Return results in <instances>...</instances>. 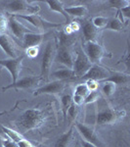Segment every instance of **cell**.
<instances>
[{"label":"cell","mask_w":130,"mask_h":147,"mask_svg":"<svg viewBox=\"0 0 130 147\" xmlns=\"http://www.w3.org/2000/svg\"><path fill=\"white\" fill-rule=\"evenodd\" d=\"M46 114L43 110L37 108H30L23 112L19 118V127L25 131L38 129L45 123Z\"/></svg>","instance_id":"6da1fadb"},{"label":"cell","mask_w":130,"mask_h":147,"mask_svg":"<svg viewBox=\"0 0 130 147\" xmlns=\"http://www.w3.org/2000/svg\"><path fill=\"white\" fill-rule=\"evenodd\" d=\"M56 53L57 43L55 42V40H49L46 43L41 61V78H43L45 80H48L49 75H50L52 65L55 61Z\"/></svg>","instance_id":"7a4b0ae2"},{"label":"cell","mask_w":130,"mask_h":147,"mask_svg":"<svg viewBox=\"0 0 130 147\" xmlns=\"http://www.w3.org/2000/svg\"><path fill=\"white\" fill-rule=\"evenodd\" d=\"M4 8L13 15H21L22 13H25V15L36 14L39 11V6L34 5L31 2L25 0H14V1L4 2Z\"/></svg>","instance_id":"3957f363"},{"label":"cell","mask_w":130,"mask_h":147,"mask_svg":"<svg viewBox=\"0 0 130 147\" xmlns=\"http://www.w3.org/2000/svg\"><path fill=\"white\" fill-rule=\"evenodd\" d=\"M105 105V104H104ZM100 110L96 116V121L98 125H111L115 123L117 120L125 117L126 112L122 110H115L110 106L100 105Z\"/></svg>","instance_id":"277c9868"},{"label":"cell","mask_w":130,"mask_h":147,"mask_svg":"<svg viewBox=\"0 0 130 147\" xmlns=\"http://www.w3.org/2000/svg\"><path fill=\"white\" fill-rule=\"evenodd\" d=\"M13 16L16 18H20V19H23V20L27 21V22L31 24L34 27L38 28V30H49V28H60L61 26H62V24L49 22V21L43 19L41 16L37 15V14H31V15L21 14V15H13Z\"/></svg>","instance_id":"5b68a950"},{"label":"cell","mask_w":130,"mask_h":147,"mask_svg":"<svg viewBox=\"0 0 130 147\" xmlns=\"http://www.w3.org/2000/svg\"><path fill=\"white\" fill-rule=\"evenodd\" d=\"M91 66L92 64L90 63L89 59L87 58L83 49L77 50L76 56L74 57V66H72V71L74 73V77L76 79H81L85 74L88 72V70L91 68Z\"/></svg>","instance_id":"8992f818"},{"label":"cell","mask_w":130,"mask_h":147,"mask_svg":"<svg viewBox=\"0 0 130 147\" xmlns=\"http://www.w3.org/2000/svg\"><path fill=\"white\" fill-rule=\"evenodd\" d=\"M83 51L92 65H99L102 58L106 55V51L103 48V46L97 43L96 41L86 42Z\"/></svg>","instance_id":"52a82bcc"},{"label":"cell","mask_w":130,"mask_h":147,"mask_svg":"<svg viewBox=\"0 0 130 147\" xmlns=\"http://www.w3.org/2000/svg\"><path fill=\"white\" fill-rule=\"evenodd\" d=\"M25 56H19L17 58H8L0 60V65L10 73L13 82H16L18 80V78L20 76V73L22 71V63Z\"/></svg>","instance_id":"ba28073f"},{"label":"cell","mask_w":130,"mask_h":147,"mask_svg":"<svg viewBox=\"0 0 130 147\" xmlns=\"http://www.w3.org/2000/svg\"><path fill=\"white\" fill-rule=\"evenodd\" d=\"M75 127H76V129L78 130L79 134L84 138V140L94 144L96 147H106L104 142L101 140L100 137L97 136L96 131L91 127L82 124V123H76Z\"/></svg>","instance_id":"9c48e42d"},{"label":"cell","mask_w":130,"mask_h":147,"mask_svg":"<svg viewBox=\"0 0 130 147\" xmlns=\"http://www.w3.org/2000/svg\"><path fill=\"white\" fill-rule=\"evenodd\" d=\"M40 82V78L35 76H27L21 80H18L16 82H12L7 86L2 87V90L5 91L8 89H29L37 86Z\"/></svg>","instance_id":"30bf717a"},{"label":"cell","mask_w":130,"mask_h":147,"mask_svg":"<svg viewBox=\"0 0 130 147\" xmlns=\"http://www.w3.org/2000/svg\"><path fill=\"white\" fill-rule=\"evenodd\" d=\"M74 57L75 56L72 53V48L57 45V53L55 57V61H57L58 63L63 64L64 66H66V68L72 69V70Z\"/></svg>","instance_id":"8fae6325"},{"label":"cell","mask_w":130,"mask_h":147,"mask_svg":"<svg viewBox=\"0 0 130 147\" xmlns=\"http://www.w3.org/2000/svg\"><path fill=\"white\" fill-rule=\"evenodd\" d=\"M66 87V82L64 80H54L52 82L46 84L43 86L37 88L34 92V95H41V94H60L64 91Z\"/></svg>","instance_id":"7c38bea8"},{"label":"cell","mask_w":130,"mask_h":147,"mask_svg":"<svg viewBox=\"0 0 130 147\" xmlns=\"http://www.w3.org/2000/svg\"><path fill=\"white\" fill-rule=\"evenodd\" d=\"M109 77H110V71H108L107 69L101 67L99 65H92L91 68L88 70V72L81 78V80H93L100 82L108 79Z\"/></svg>","instance_id":"4fadbf2b"},{"label":"cell","mask_w":130,"mask_h":147,"mask_svg":"<svg viewBox=\"0 0 130 147\" xmlns=\"http://www.w3.org/2000/svg\"><path fill=\"white\" fill-rule=\"evenodd\" d=\"M0 47L10 58H17L18 56V46L12 37L6 34H0Z\"/></svg>","instance_id":"5bb4252c"},{"label":"cell","mask_w":130,"mask_h":147,"mask_svg":"<svg viewBox=\"0 0 130 147\" xmlns=\"http://www.w3.org/2000/svg\"><path fill=\"white\" fill-rule=\"evenodd\" d=\"M8 27L12 32V34L15 35V37H17L18 39L23 40V36L28 32H32V30H30L29 28L23 25L22 23H20L17 20V18L12 16V17L8 20Z\"/></svg>","instance_id":"9a60e30c"},{"label":"cell","mask_w":130,"mask_h":147,"mask_svg":"<svg viewBox=\"0 0 130 147\" xmlns=\"http://www.w3.org/2000/svg\"><path fill=\"white\" fill-rule=\"evenodd\" d=\"M45 34H35V32H28L23 38V47L25 49L31 48V47H38L39 44L44 40Z\"/></svg>","instance_id":"2e32d148"},{"label":"cell","mask_w":130,"mask_h":147,"mask_svg":"<svg viewBox=\"0 0 130 147\" xmlns=\"http://www.w3.org/2000/svg\"><path fill=\"white\" fill-rule=\"evenodd\" d=\"M74 137V129L70 127L68 131L64 132L62 136H60L57 139L54 147H70Z\"/></svg>","instance_id":"e0dca14e"},{"label":"cell","mask_w":130,"mask_h":147,"mask_svg":"<svg viewBox=\"0 0 130 147\" xmlns=\"http://www.w3.org/2000/svg\"><path fill=\"white\" fill-rule=\"evenodd\" d=\"M82 32H83V37L85 41H95L97 34H98V28L94 27L91 21L84 23L83 27H82Z\"/></svg>","instance_id":"ac0fdd59"},{"label":"cell","mask_w":130,"mask_h":147,"mask_svg":"<svg viewBox=\"0 0 130 147\" xmlns=\"http://www.w3.org/2000/svg\"><path fill=\"white\" fill-rule=\"evenodd\" d=\"M103 82H111L115 85L126 84L129 82V75L121 72H111L110 71V77Z\"/></svg>","instance_id":"d6986e66"},{"label":"cell","mask_w":130,"mask_h":147,"mask_svg":"<svg viewBox=\"0 0 130 147\" xmlns=\"http://www.w3.org/2000/svg\"><path fill=\"white\" fill-rule=\"evenodd\" d=\"M52 77L57 79V80H64V82H66L68 80L75 79L74 71L68 68H64L55 71V72L52 73Z\"/></svg>","instance_id":"ffe728a7"},{"label":"cell","mask_w":130,"mask_h":147,"mask_svg":"<svg viewBox=\"0 0 130 147\" xmlns=\"http://www.w3.org/2000/svg\"><path fill=\"white\" fill-rule=\"evenodd\" d=\"M45 2L51 11L62 14L64 17L66 18V20L70 21V16L65 12V7H64L62 1H59V0H46Z\"/></svg>","instance_id":"44dd1931"},{"label":"cell","mask_w":130,"mask_h":147,"mask_svg":"<svg viewBox=\"0 0 130 147\" xmlns=\"http://www.w3.org/2000/svg\"><path fill=\"white\" fill-rule=\"evenodd\" d=\"M75 43V37L72 34H68L67 32L61 30L60 34H59V44L58 46L68 47V48H72V46Z\"/></svg>","instance_id":"7402d4cb"},{"label":"cell","mask_w":130,"mask_h":147,"mask_svg":"<svg viewBox=\"0 0 130 147\" xmlns=\"http://www.w3.org/2000/svg\"><path fill=\"white\" fill-rule=\"evenodd\" d=\"M65 12L68 16H74V17H83L88 14V9L85 5H77L65 8Z\"/></svg>","instance_id":"603a6c76"},{"label":"cell","mask_w":130,"mask_h":147,"mask_svg":"<svg viewBox=\"0 0 130 147\" xmlns=\"http://www.w3.org/2000/svg\"><path fill=\"white\" fill-rule=\"evenodd\" d=\"M0 127H1L2 131L6 134L8 138H10L11 140L15 141L16 143L19 142L20 140H22V139H23V136L20 134V132L16 131V130H14L12 129H9V127H4V125H0Z\"/></svg>","instance_id":"cb8c5ba5"},{"label":"cell","mask_w":130,"mask_h":147,"mask_svg":"<svg viewBox=\"0 0 130 147\" xmlns=\"http://www.w3.org/2000/svg\"><path fill=\"white\" fill-rule=\"evenodd\" d=\"M61 103H62V109L64 114V120H67V114L70 105L72 104V96L70 94H65L61 97Z\"/></svg>","instance_id":"d4e9b609"},{"label":"cell","mask_w":130,"mask_h":147,"mask_svg":"<svg viewBox=\"0 0 130 147\" xmlns=\"http://www.w3.org/2000/svg\"><path fill=\"white\" fill-rule=\"evenodd\" d=\"M102 84L101 91L103 92L107 97L112 96L115 91V84L111 82H100Z\"/></svg>","instance_id":"484cf974"},{"label":"cell","mask_w":130,"mask_h":147,"mask_svg":"<svg viewBox=\"0 0 130 147\" xmlns=\"http://www.w3.org/2000/svg\"><path fill=\"white\" fill-rule=\"evenodd\" d=\"M105 28L106 30H115V32H120V30H122L124 28V24L115 18V19H113V20L109 21V23L107 24Z\"/></svg>","instance_id":"4316f807"},{"label":"cell","mask_w":130,"mask_h":147,"mask_svg":"<svg viewBox=\"0 0 130 147\" xmlns=\"http://www.w3.org/2000/svg\"><path fill=\"white\" fill-rule=\"evenodd\" d=\"M108 4L110 5V7L117 8V11H119L125 8V7L129 6L130 2L128 0H110V1H108Z\"/></svg>","instance_id":"83f0119b"},{"label":"cell","mask_w":130,"mask_h":147,"mask_svg":"<svg viewBox=\"0 0 130 147\" xmlns=\"http://www.w3.org/2000/svg\"><path fill=\"white\" fill-rule=\"evenodd\" d=\"M108 23H109V19L105 18V17H102V16H97V17H94L93 20H92V24H93L94 27H95L96 28H105Z\"/></svg>","instance_id":"f1b7e54d"},{"label":"cell","mask_w":130,"mask_h":147,"mask_svg":"<svg viewBox=\"0 0 130 147\" xmlns=\"http://www.w3.org/2000/svg\"><path fill=\"white\" fill-rule=\"evenodd\" d=\"M100 99V94H99L98 90H95V91H90L89 94L85 97L84 99V104H91V103H94V102L98 101Z\"/></svg>","instance_id":"f546056e"},{"label":"cell","mask_w":130,"mask_h":147,"mask_svg":"<svg viewBox=\"0 0 130 147\" xmlns=\"http://www.w3.org/2000/svg\"><path fill=\"white\" fill-rule=\"evenodd\" d=\"M89 92H90V91H89L88 87L86 86V84H78L76 87H75V90H74L75 94L84 97V99H85V97H86L89 94Z\"/></svg>","instance_id":"4dcf8cb0"},{"label":"cell","mask_w":130,"mask_h":147,"mask_svg":"<svg viewBox=\"0 0 130 147\" xmlns=\"http://www.w3.org/2000/svg\"><path fill=\"white\" fill-rule=\"evenodd\" d=\"M8 27V19L3 12L0 11V34H4V30Z\"/></svg>","instance_id":"1f68e13d"},{"label":"cell","mask_w":130,"mask_h":147,"mask_svg":"<svg viewBox=\"0 0 130 147\" xmlns=\"http://www.w3.org/2000/svg\"><path fill=\"white\" fill-rule=\"evenodd\" d=\"M77 113H78V106H76L75 104L72 103V105H70V109H68L67 116L70 117V121H74L75 120V117L77 116Z\"/></svg>","instance_id":"d6a6232c"},{"label":"cell","mask_w":130,"mask_h":147,"mask_svg":"<svg viewBox=\"0 0 130 147\" xmlns=\"http://www.w3.org/2000/svg\"><path fill=\"white\" fill-rule=\"evenodd\" d=\"M86 86L88 87L89 91H95L98 90V87H99V82H96V80H87L86 82H85Z\"/></svg>","instance_id":"836d02e7"},{"label":"cell","mask_w":130,"mask_h":147,"mask_svg":"<svg viewBox=\"0 0 130 147\" xmlns=\"http://www.w3.org/2000/svg\"><path fill=\"white\" fill-rule=\"evenodd\" d=\"M2 147H18L15 141L11 140L10 138H1Z\"/></svg>","instance_id":"e575fe53"},{"label":"cell","mask_w":130,"mask_h":147,"mask_svg":"<svg viewBox=\"0 0 130 147\" xmlns=\"http://www.w3.org/2000/svg\"><path fill=\"white\" fill-rule=\"evenodd\" d=\"M25 54L30 58H34L38 54V47H31V48L25 49Z\"/></svg>","instance_id":"d590c367"},{"label":"cell","mask_w":130,"mask_h":147,"mask_svg":"<svg viewBox=\"0 0 130 147\" xmlns=\"http://www.w3.org/2000/svg\"><path fill=\"white\" fill-rule=\"evenodd\" d=\"M72 103L75 104L76 106H80L84 103V97L80 96V95H77V94H74L72 95Z\"/></svg>","instance_id":"8d00e7d4"},{"label":"cell","mask_w":130,"mask_h":147,"mask_svg":"<svg viewBox=\"0 0 130 147\" xmlns=\"http://www.w3.org/2000/svg\"><path fill=\"white\" fill-rule=\"evenodd\" d=\"M17 145H18V147H34L29 141L27 140V139H25V138L22 139V140H20L19 142H17Z\"/></svg>","instance_id":"74e56055"},{"label":"cell","mask_w":130,"mask_h":147,"mask_svg":"<svg viewBox=\"0 0 130 147\" xmlns=\"http://www.w3.org/2000/svg\"><path fill=\"white\" fill-rule=\"evenodd\" d=\"M120 14L122 15V17H125V18H130V5L125 7V8L121 9V10H119Z\"/></svg>","instance_id":"f35d334b"},{"label":"cell","mask_w":130,"mask_h":147,"mask_svg":"<svg viewBox=\"0 0 130 147\" xmlns=\"http://www.w3.org/2000/svg\"><path fill=\"white\" fill-rule=\"evenodd\" d=\"M68 27H70V28L72 30V32H75L76 30H79V25H78V23H76V22L70 23V25H68Z\"/></svg>","instance_id":"ab89813d"},{"label":"cell","mask_w":130,"mask_h":147,"mask_svg":"<svg viewBox=\"0 0 130 147\" xmlns=\"http://www.w3.org/2000/svg\"><path fill=\"white\" fill-rule=\"evenodd\" d=\"M81 144L83 147H96L94 144H92V143H90V142H88L86 140H81Z\"/></svg>","instance_id":"60d3db41"},{"label":"cell","mask_w":130,"mask_h":147,"mask_svg":"<svg viewBox=\"0 0 130 147\" xmlns=\"http://www.w3.org/2000/svg\"></svg>","instance_id":"b9f144b4"}]
</instances>
